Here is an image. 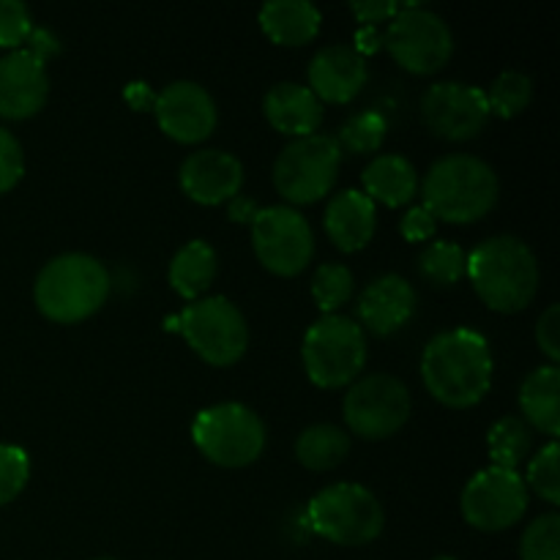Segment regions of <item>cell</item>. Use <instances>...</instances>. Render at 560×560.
Wrapping results in <instances>:
<instances>
[{
	"label": "cell",
	"mask_w": 560,
	"mask_h": 560,
	"mask_svg": "<svg viewBox=\"0 0 560 560\" xmlns=\"http://www.w3.org/2000/svg\"><path fill=\"white\" fill-rule=\"evenodd\" d=\"M421 377L432 397L448 408L481 402L492 383L490 342L468 326L435 334L421 355Z\"/></svg>",
	"instance_id": "obj_1"
},
{
	"label": "cell",
	"mask_w": 560,
	"mask_h": 560,
	"mask_svg": "<svg viewBox=\"0 0 560 560\" xmlns=\"http://www.w3.org/2000/svg\"><path fill=\"white\" fill-rule=\"evenodd\" d=\"M465 277L490 310L520 312L539 290V260L517 235H492L468 255Z\"/></svg>",
	"instance_id": "obj_2"
},
{
	"label": "cell",
	"mask_w": 560,
	"mask_h": 560,
	"mask_svg": "<svg viewBox=\"0 0 560 560\" xmlns=\"http://www.w3.org/2000/svg\"><path fill=\"white\" fill-rule=\"evenodd\" d=\"M498 175L474 153H448L435 159L421 180L424 208L435 219L468 224L487 217L498 202Z\"/></svg>",
	"instance_id": "obj_3"
},
{
	"label": "cell",
	"mask_w": 560,
	"mask_h": 560,
	"mask_svg": "<svg viewBox=\"0 0 560 560\" xmlns=\"http://www.w3.org/2000/svg\"><path fill=\"white\" fill-rule=\"evenodd\" d=\"M109 271L85 252H66L44 262L33 284L38 312L55 323H80L104 306Z\"/></svg>",
	"instance_id": "obj_4"
},
{
	"label": "cell",
	"mask_w": 560,
	"mask_h": 560,
	"mask_svg": "<svg viewBox=\"0 0 560 560\" xmlns=\"http://www.w3.org/2000/svg\"><path fill=\"white\" fill-rule=\"evenodd\" d=\"M301 359L310 381L320 388H342L366 364V334L361 323L345 315H323L304 334Z\"/></svg>",
	"instance_id": "obj_5"
},
{
	"label": "cell",
	"mask_w": 560,
	"mask_h": 560,
	"mask_svg": "<svg viewBox=\"0 0 560 560\" xmlns=\"http://www.w3.org/2000/svg\"><path fill=\"white\" fill-rule=\"evenodd\" d=\"M184 334L202 361L213 366H230L249 348V326L238 306L224 295L189 301L175 320L164 323Z\"/></svg>",
	"instance_id": "obj_6"
},
{
	"label": "cell",
	"mask_w": 560,
	"mask_h": 560,
	"mask_svg": "<svg viewBox=\"0 0 560 560\" xmlns=\"http://www.w3.org/2000/svg\"><path fill=\"white\" fill-rule=\"evenodd\" d=\"M310 525L323 539L342 547L370 545L386 525L381 501L355 481L326 487L310 501Z\"/></svg>",
	"instance_id": "obj_7"
},
{
	"label": "cell",
	"mask_w": 560,
	"mask_h": 560,
	"mask_svg": "<svg viewBox=\"0 0 560 560\" xmlns=\"http://www.w3.org/2000/svg\"><path fill=\"white\" fill-rule=\"evenodd\" d=\"M195 446L222 468H244L266 448V424L244 402H219L200 410L191 424Z\"/></svg>",
	"instance_id": "obj_8"
},
{
	"label": "cell",
	"mask_w": 560,
	"mask_h": 560,
	"mask_svg": "<svg viewBox=\"0 0 560 560\" xmlns=\"http://www.w3.org/2000/svg\"><path fill=\"white\" fill-rule=\"evenodd\" d=\"M342 164V148L331 135H310L288 142L273 162V186L295 206H306L331 191Z\"/></svg>",
	"instance_id": "obj_9"
},
{
	"label": "cell",
	"mask_w": 560,
	"mask_h": 560,
	"mask_svg": "<svg viewBox=\"0 0 560 560\" xmlns=\"http://www.w3.org/2000/svg\"><path fill=\"white\" fill-rule=\"evenodd\" d=\"M410 408H413V399H410L408 386L397 375L377 372L350 386V392L345 394L342 413L353 435L364 441H383V438L397 435L408 424Z\"/></svg>",
	"instance_id": "obj_10"
},
{
	"label": "cell",
	"mask_w": 560,
	"mask_h": 560,
	"mask_svg": "<svg viewBox=\"0 0 560 560\" xmlns=\"http://www.w3.org/2000/svg\"><path fill=\"white\" fill-rule=\"evenodd\" d=\"M386 49L402 69L413 74H435L454 52V36L448 22L421 3H405V9L388 22Z\"/></svg>",
	"instance_id": "obj_11"
},
{
	"label": "cell",
	"mask_w": 560,
	"mask_h": 560,
	"mask_svg": "<svg viewBox=\"0 0 560 560\" xmlns=\"http://www.w3.org/2000/svg\"><path fill=\"white\" fill-rule=\"evenodd\" d=\"M252 246L268 271L295 277L315 255V233L299 208L268 206L252 219Z\"/></svg>",
	"instance_id": "obj_12"
},
{
	"label": "cell",
	"mask_w": 560,
	"mask_h": 560,
	"mask_svg": "<svg viewBox=\"0 0 560 560\" xmlns=\"http://www.w3.org/2000/svg\"><path fill=\"white\" fill-rule=\"evenodd\" d=\"M463 517L474 528L495 534L506 530L523 520L528 509V487L520 470L485 468L465 485L463 490Z\"/></svg>",
	"instance_id": "obj_13"
},
{
	"label": "cell",
	"mask_w": 560,
	"mask_h": 560,
	"mask_svg": "<svg viewBox=\"0 0 560 560\" xmlns=\"http://www.w3.org/2000/svg\"><path fill=\"white\" fill-rule=\"evenodd\" d=\"M490 115L485 91L468 82H435L421 96V118L446 140H470L485 129Z\"/></svg>",
	"instance_id": "obj_14"
},
{
	"label": "cell",
	"mask_w": 560,
	"mask_h": 560,
	"mask_svg": "<svg viewBox=\"0 0 560 560\" xmlns=\"http://www.w3.org/2000/svg\"><path fill=\"white\" fill-rule=\"evenodd\" d=\"M153 113L164 135L178 142H202L217 129V102L200 82H170L153 98Z\"/></svg>",
	"instance_id": "obj_15"
},
{
	"label": "cell",
	"mask_w": 560,
	"mask_h": 560,
	"mask_svg": "<svg viewBox=\"0 0 560 560\" xmlns=\"http://www.w3.org/2000/svg\"><path fill=\"white\" fill-rule=\"evenodd\" d=\"M47 58L33 47L11 49L0 58V118L22 120L47 104Z\"/></svg>",
	"instance_id": "obj_16"
},
{
	"label": "cell",
	"mask_w": 560,
	"mask_h": 560,
	"mask_svg": "<svg viewBox=\"0 0 560 560\" xmlns=\"http://www.w3.org/2000/svg\"><path fill=\"white\" fill-rule=\"evenodd\" d=\"M180 189L202 206H219L241 195L244 186V164L219 148H200L189 153L180 164Z\"/></svg>",
	"instance_id": "obj_17"
},
{
	"label": "cell",
	"mask_w": 560,
	"mask_h": 560,
	"mask_svg": "<svg viewBox=\"0 0 560 560\" xmlns=\"http://www.w3.org/2000/svg\"><path fill=\"white\" fill-rule=\"evenodd\" d=\"M416 304H419V295L408 279L399 273H383L364 288L355 315L364 323L361 328H370L377 337H386V334L399 331L413 317Z\"/></svg>",
	"instance_id": "obj_18"
},
{
	"label": "cell",
	"mask_w": 560,
	"mask_h": 560,
	"mask_svg": "<svg viewBox=\"0 0 560 560\" xmlns=\"http://www.w3.org/2000/svg\"><path fill=\"white\" fill-rule=\"evenodd\" d=\"M364 82L366 60L350 44H328L310 63V91L323 102H350L359 96Z\"/></svg>",
	"instance_id": "obj_19"
},
{
	"label": "cell",
	"mask_w": 560,
	"mask_h": 560,
	"mask_svg": "<svg viewBox=\"0 0 560 560\" xmlns=\"http://www.w3.org/2000/svg\"><path fill=\"white\" fill-rule=\"evenodd\" d=\"M326 233L334 244L342 252H359L375 235L377 211L375 202L364 195L361 189H342L328 200L326 217Z\"/></svg>",
	"instance_id": "obj_20"
},
{
	"label": "cell",
	"mask_w": 560,
	"mask_h": 560,
	"mask_svg": "<svg viewBox=\"0 0 560 560\" xmlns=\"http://www.w3.org/2000/svg\"><path fill=\"white\" fill-rule=\"evenodd\" d=\"M262 113L268 124L290 137H310L323 120V104L315 93L299 82H277L262 98Z\"/></svg>",
	"instance_id": "obj_21"
},
{
	"label": "cell",
	"mask_w": 560,
	"mask_h": 560,
	"mask_svg": "<svg viewBox=\"0 0 560 560\" xmlns=\"http://www.w3.org/2000/svg\"><path fill=\"white\" fill-rule=\"evenodd\" d=\"M364 180V195L372 202H383V206H408L419 191V173L413 164L399 153H381L372 159L361 173Z\"/></svg>",
	"instance_id": "obj_22"
},
{
	"label": "cell",
	"mask_w": 560,
	"mask_h": 560,
	"mask_svg": "<svg viewBox=\"0 0 560 560\" xmlns=\"http://www.w3.org/2000/svg\"><path fill=\"white\" fill-rule=\"evenodd\" d=\"M323 14L310 0H268L260 9V27L271 42L299 47L320 31Z\"/></svg>",
	"instance_id": "obj_23"
},
{
	"label": "cell",
	"mask_w": 560,
	"mask_h": 560,
	"mask_svg": "<svg viewBox=\"0 0 560 560\" xmlns=\"http://www.w3.org/2000/svg\"><path fill=\"white\" fill-rule=\"evenodd\" d=\"M560 370L556 364L536 366L523 377L520 386V408L523 416L545 435H560Z\"/></svg>",
	"instance_id": "obj_24"
},
{
	"label": "cell",
	"mask_w": 560,
	"mask_h": 560,
	"mask_svg": "<svg viewBox=\"0 0 560 560\" xmlns=\"http://www.w3.org/2000/svg\"><path fill=\"white\" fill-rule=\"evenodd\" d=\"M213 277H217V252L208 241L200 238L180 246L167 271L173 290L186 301L202 299V293L211 288Z\"/></svg>",
	"instance_id": "obj_25"
},
{
	"label": "cell",
	"mask_w": 560,
	"mask_h": 560,
	"mask_svg": "<svg viewBox=\"0 0 560 560\" xmlns=\"http://www.w3.org/2000/svg\"><path fill=\"white\" fill-rule=\"evenodd\" d=\"M350 435L337 424H312L295 441V457L310 470H331L348 457Z\"/></svg>",
	"instance_id": "obj_26"
},
{
	"label": "cell",
	"mask_w": 560,
	"mask_h": 560,
	"mask_svg": "<svg viewBox=\"0 0 560 560\" xmlns=\"http://www.w3.org/2000/svg\"><path fill=\"white\" fill-rule=\"evenodd\" d=\"M530 446H534L530 427L517 416H503L487 432V448H490V459L495 468L517 470L520 463L528 459Z\"/></svg>",
	"instance_id": "obj_27"
},
{
	"label": "cell",
	"mask_w": 560,
	"mask_h": 560,
	"mask_svg": "<svg viewBox=\"0 0 560 560\" xmlns=\"http://www.w3.org/2000/svg\"><path fill=\"white\" fill-rule=\"evenodd\" d=\"M465 249L452 241H432L421 249L419 255V271L427 282L438 284V288H448V284L459 282L465 277Z\"/></svg>",
	"instance_id": "obj_28"
},
{
	"label": "cell",
	"mask_w": 560,
	"mask_h": 560,
	"mask_svg": "<svg viewBox=\"0 0 560 560\" xmlns=\"http://www.w3.org/2000/svg\"><path fill=\"white\" fill-rule=\"evenodd\" d=\"M490 113L501 115V118H514L523 113L534 98V82L528 74L517 69H506L492 80L490 91H485Z\"/></svg>",
	"instance_id": "obj_29"
},
{
	"label": "cell",
	"mask_w": 560,
	"mask_h": 560,
	"mask_svg": "<svg viewBox=\"0 0 560 560\" xmlns=\"http://www.w3.org/2000/svg\"><path fill=\"white\" fill-rule=\"evenodd\" d=\"M353 273H350V268L342 266V262H326V266L317 268L315 277H312V299H315V304L320 306V312H326V315H334L339 306L348 304L350 295H353Z\"/></svg>",
	"instance_id": "obj_30"
},
{
	"label": "cell",
	"mask_w": 560,
	"mask_h": 560,
	"mask_svg": "<svg viewBox=\"0 0 560 560\" xmlns=\"http://www.w3.org/2000/svg\"><path fill=\"white\" fill-rule=\"evenodd\" d=\"M388 124L381 113H359L348 118V124L339 129V148L348 153H372L383 145L386 140Z\"/></svg>",
	"instance_id": "obj_31"
},
{
	"label": "cell",
	"mask_w": 560,
	"mask_h": 560,
	"mask_svg": "<svg viewBox=\"0 0 560 560\" xmlns=\"http://www.w3.org/2000/svg\"><path fill=\"white\" fill-rule=\"evenodd\" d=\"M520 558L523 560H560V517L558 512L539 514L525 528L520 541Z\"/></svg>",
	"instance_id": "obj_32"
},
{
	"label": "cell",
	"mask_w": 560,
	"mask_h": 560,
	"mask_svg": "<svg viewBox=\"0 0 560 560\" xmlns=\"http://www.w3.org/2000/svg\"><path fill=\"white\" fill-rule=\"evenodd\" d=\"M558 459H560L558 443L550 441L545 448H539V454H536L534 459H530L528 481H525V487H528V490H534L541 501L552 503V506H558L560 503Z\"/></svg>",
	"instance_id": "obj_33"
},
{
	"label": "cell",
	"mask_w": 560,
	"mask_h": 560,
	"mask_svg": "<svg viewBox=\"0 0 560 560\" xmlns=\"http://www.w3.org/2000/svg\"><path fill=\"white\" fill-rule=\"evenodd\" d=\"M27 476H31V459L25 448L0 443V506L11 503L25 490Z\"/></svg>",
	"instance_id": "obj_34"
},
{
	"label": "cell",
	"mask_w": 560,
	"mask_h": 560,
	"mask_svg": "<svg viewBox=\"0 0 560 560\" xmlns=\"http://www.w3.org/2000/svg\"><path fill=\"white\" fill-rule=\"evenodd\" d=\"M33 33V16L22 0H0V47L20 49Z\"/></svg>",
	"instance_id": "obj_35"
},
{
	"label": "cell",
	"mask_w": 560,
	"mask_h": 560,
	"mask_svg": "<svg viewBox=\"0 0 560 560\" xmlns=\"http://www.w3.org/2000/svg\"><path fill=\"white\" fill-rule=\"evenodd\" d=\"M25 175V153L20 140L5 126H0V191H9Z\"/></svg>",
	"instance_id": "obj_36"
},
{
	"label": "cell",
	"mask_w": 560,
	"mask_h": 560,
	"mask_svg": "<svg viewBox=\"0 0 560 560\" xmlns=\"http://www.w3.org/2000/svg\"><path fill=\"white\" fill-rule=\"evenodd\" d=\"M536 342L545 350L547 359L558 366L560 361V306L550 304L541 312L539 323H536Z\"/></svg>",
	"instance_id": "obj_37"
},
{
	"label": "cell",
	"mask_w": 560,
	"mask_h": 560,
	"mask_svg": "<svg viewBox=\"0 0 560 560\" xmlns=\"http://www.w3.org/2000/svg\"><path fill=\"white\" fill-rule=\"evenodd\" d=\"M438 219L427 211L424 206H416L399 219V233L405 235L408 241H427L432 233H435Z\"/></svg>",
	"instance_id": "obj_38"
},
{
	"label": "cell",
	"mask_w": 560,
	"mask_h": 560,
	"mask_svg": "<svg viewBox=\"0 0 560 560\" xmlns=\"http://www.w3.org/2000/svg\"><path fill=\"white\" fill-rule=\"evenodd\" d=\"M350 9H353V14L359 16L361 22L375 25V22L383 20L392 22L394 16L405 9V3H394V0H364V3H353Z\"/></svg>",
	"instance_id": "obj_39"
},
{
	"label": "cell",
	"mask_w": 560,
	"mask_h": 560,
	"mask_svg": "<svg viewBox=\"0 0 560 560\" xmlns=\"http://www.w3.org/2000/svg\"><path fill=\"white\" fill-rule=\"evenodd\" d=\"M257 202L252 200L249 195H235L233 200H228V217L233 219V222H244V224H252V219L257 217Z\"/></svg>",
	"instance_id": "obj_40"
},
{
	"label": "cell",
	"mask_w": 560,
	"mask_h": 560,
	"mask_svg": "<svg viewBox=\"0 0 560 560\" xmlns=\"http://www.w3.org/2000/svg\"><path fill=\"white\" fill-rule=\"evenodd\" d=\"M126 98L131 102V107L142 109L148 102H153L156 96H151V91H148V85H142V82H135V85H129V91H126Z\"/></svg>",
	"instance_id": "obj_41"
},
{
	"label": "cell",
	"mask_w": 560,
	"mask_h": 560,
	"mask_svg": "<svg viewBox=\"0 0 560 560\" xmlns=\"http://www.w3.org/2000/svg\"><path fill=\"white\" fill-rule=\"evenodd\" d=\"M432 560H457V558H452V556H438V558H432Z\"/></svg>",
	"instance_id": "obj_42"
},
{
	"label": "cell",
	"mask_w": 560,
	"mask_h": 560,
	"mask_svg": "<svg viewBox=\"0 0 560 560\" xmlns=\"http://www.w3.org/2000/svg\"><path fill=\"white\" fill-rule=\"evenodd\" d=\"M93 560H115V558H93Z\"/></svg>",
	"instance_id": "obj_43"
}]
</instances>
